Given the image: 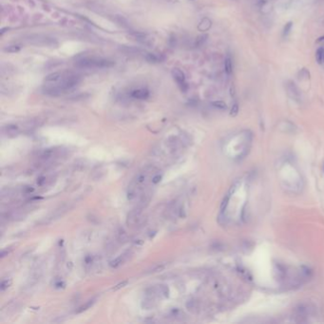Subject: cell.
Listing matches in <instances>:
<instances>
[{"instance_id": "cell-4", "label": "cell", "mask_w": 324, "mask_h": 324, "mask_svg": "<svg viewBox=\"0 0 324 324\" xmlns=\"http://www.w3.org/2000/svg\"><path fill=\"white\" fill-rule=\"evenodd\" d=\"M65 73L64 72H52L49 75H47L44 79V82L47 85H55L58 84L62 81L63 77H64Z\"/></svg>"}, {"instance_id": "cell-17", "label": "cell", "mask_w": 324, "mask_h": 324, "mask_svg": "<svg viewBox=\"0 0 324 324\" xmlns=\"http://www.w3.org/2000/svg\"><path fill=\"white\" fill-rule=\"evenodd\" d=\"M117 239L119 242H126L127 240V235L126 233V231L123 229V228H120L118 231H117Z\"/></svg>"}, {"instance_id": "cell-26", "label": "cell", "mask_w": 324, "mask_h": 324, "mask_svg": "<svg viewBox=\"0 0 324 324\" xmlns=\"http://www.w3.org/2000/svg\"><path fill=\"white\" fill-rule=\"evenodd\" d=\"M268 2V0H259V2H258V4H259V6H264L266 3Z\"/></svg>"}, {"instance_id": "cell-21", "label": "cell", "mask_w": 324, "mask_h": 324, "mask_svg": "<svg viewBox=\"0 0 324 324\" xmlns=\"http://www.w3.org/2000/svg\"><path fill=\"white\" fill-rule=\"evenodd\" d=\"M207 39V35L206 34H202L201 36H199L196 40V46H198V47H200V46H202Z\"/></svg>"}, {"instance_id": "cell-14", "label": "cell", "mask_w": 324, "mask_h": 324, "mask_svg": "<svg viewBox=\"0 0 324 324\" xmlns=\"http://www.w3.org/2000/svg\"><path fill=\"white\" fill-rule=\"evenodd\" d=\"M115 21H116L118 24L123 27V28H128L129 27V24L127 20L124 17V16H121V15H116L115 16Z\"/></svg>"}, {"instance_id": "cell-12", "label": "cell", "mask_w": 324, "mask_h": 324, "mask_svg": "<svg viewBox=\"0 0 324 324\" xmlns=\"http://www.w3.org/2000/svg\"><path fill=\"white\" fill-rule=\"evenodd\" d=\"M94 302H95V298H93V299H90V300H88V302H86L84 305H82V306H80L79 308H78V310H76V314H80V313H83L84 311H86V310H87L88 308H90L92 305H93L94 304Z\"/></svg>"}, {"instance_id": "cell-6", "label": "cell", "mask_w": 324, "mask_h": 324, "mask_svg": "<svg viewBox=\"0 0 324 324\" xmlns=\"http://www.w3.org/2000/svg\"><path fill=\"white\" fill-rule=\"evenodd\" d=\"M211 25H212V22L209 18L207 17H204L201 20V22L199 23L198 25V30L200 32H206L208 31L210 28H211Z\"/></svg>"}, {"instance_id": "cell-15", "label": "cell", "mask_w": 324, "mask_h": 324, "mask_svg": "<svg viewBox=\"0 0 324 324\" xmlns=\"http://www.w3.org/2000/svg\"><path fill=\"white\" fill-rule=\"evenodd\" d=\"M4 131L7 135H16L18 132V127L14 125H9L4 128Z\"/></svg>"}, {"instance_id": "cell-1", "label": "cell", "mask_w": 324, "mask_h": 324, "mask_svg": "<svg viewBox=\"0 0 324 324\" xmlns=\"http://www.w3.org/2000/svg\"><path fill=\"white\" fill-rule=\"evenodd\" d=\"M114 65V61L99 57H82L76 61V66L82 68H106Z\"/></svg>"}, {"instance_id": "cell-9", "label": "cell", "mask_w": 324, "mask_h": 324, "mask_svg": "<svg viewBox=\"0 0 324 324\" xmlns=\"http://www.w3.org/2000/svg\"><path fill=\"white\" fill-rule=\"evenodd\" d=\"M167 267V263L166 262H161V263H157L155 265H153L151 268H149L146 273L147 274H154V273H158L160 271H163L165 268Z\"/></svg>"}, {"instance_id": "cell-11", "label": "cell", "mask_w": 324, "mask_h": 324, "mask_svg": "<svg viewBox=\"0 0 324 324\" xmlns=\"http://www.w3.org/2000/svg\"><path fill=\"white\" fill-rule=\"evenodd\" d=\"M233 71V63L230 56H227L224 60V72L227 75H230Z\"/></svg>"}, {"instance_id": "cell-8", "label": "cell", "mask_w": 324, "mask_h": 324, "mask_svg": "<svg viewBox=\"0 0 324 324\" xmlns=\"http://www.w3.org/2000/svg\"><path fill=\"white\" fill-rule=\"evenodd\" d=\"M156 296L159 297H168V288L166 285H157L154 287Z\"/></svg>"}, {"instance_id": "cell-2", "label": "cell", "mask_w": 324, "mask_h": 324, "mask_svg": "<svg viewBox=\"0 0 324 324\" xmlns=\"http://www.w3.org/2000/svg\"><path fill=\"white\" fill-rule=\"evenodd\" d=\"M171 73H172V76H173L174 80L176 81L177 85L179 86L180 89L182 92H187L188 89V85L187 83L186 75H184V73L179 68H173Z\"/></svg>"}, {"instance_id": "cell-27", "label": "cell", "mask_w": 324, "mask_h": 324, "mask_svg": "<svg viewBox=\"0 0 324 324\" xmlns=\"http://www.w3.org/2000/svg\"><path fill=\"white\" fill-rule=\"evenodd\" d=\"M321 41H324V37H320L317 39V42H321Z\"/></svg>"}, {"instance_id": "cell-18", "label": "cell", "mask_w": 324, "mask_h": 324, "mask_svg": "<svg viewBox=\"0 0 324 324\" xmlns=\"http://www.w3.org/2000/svg\"><path fill=\"white\" fill-rule=\"evenodd\" d=\"M211 105H212L214 107H216V108H218V109H222V110L227 108V105H226L223 101H220V100H219V101H214V102H212Z\"/></svg>"}, {"instance_id": "cell-7", "label": "cell", "mask_w": 324, "mask_h": 324, "mask_svg": "<svg viewBox=\"0 0 324 324\" xmlns=\"http://www.w3.org/2000/svg\"><path fill=\"white\" fill-rule=\"evenodd\" d=\"M128 255H127V254H123V255H121V256H119L118 258H116V259H114L113 261H111L110 262V263H109V265L112 267V268H117V267H119V266H121L123 263H125V262L127 260V257Z\"/></svg>"}, {"instance_id": "cell-3", "label": "cell", "mask_w": 324, "mask_h": 324, "mask_svg": "<svg viewBox=\"0 0 324 324\" xmlns=\"http://www.w3.org/2000/svg\"><path fill=\"white\" fill-rule=\"evenodd\" d=\"M286 90H287V94L290 96V98H292L293 100L297 102L300 101V98H302L300 97V91L294 82L289 81L286 84Z\"/></svg>"}, {"instance_id": "cell-19", "label": "cell", "mask_w": 324, "mask_h": 324, "mask_svg": "<svg viewBox=\"0 0 324 324\" xmlns=\"http://www.w3.org/2000/svg\"><path fill=\"white\" fill-rule=\"evenodd\" d=\"M292 27H293V23L292 22H288L287 24H285V26L283 28V36L284 37L288 36V34L290 33V32L292 30Z\"/></svg>"}, {"instance_id": "cell-10", "label": "cell", "mask_w": 324, "mask_h": 324, "mask_svg": "<svg viewBox=\"0 0 324 324\" xmlns=\"http://www.w3.org/2000/svg\"><path fill=\"white\" fill-rule=\"evenodd\" d=\"M145 58L149 63H160L162 60H164V57H162L161 55H157L156 53H147Z\"/></svg>"}, {"instance_id": "cell-23", "label": "cell", "mask_w": 324, "mask_h": 324, "mask_svg": "<svg viewBox=\"0 0 324 324\" xmlns=\"http://www.w3.org/2000/svg\"><path fill=\"white\" fill-rule=\"evenodd\" d=\"M12 284V281H8V280H5V281H3L2 282H1V285H0V286H1V290L2 291H4L5 289H7L8 287H10V285Z\"/></svg>"}, {"instance_id": "cell-22", "label": "cell", "mask_w": 324, "mask_h": 324, "mask_svg": "<svg viewBox=\"0 0 324 324\" xmlns=\"http://www.w3.org/2000/svg\"><path fill=\"white\" fill-rule=\"evenodd\" d=\"M128 284V282L127 281H123L122 282H120V283H118L116 286H114L113 287V291H116V290H119V289H121V288H123V287H125V286H127Z\"/></svg>"}, {"instance_id": "cell-13", "label": "cell", "mask_w": 324, "mask_h": 324, "mask_svg": "<svg viewBox=\"0 0 324 324\" xmlns=\"http://www.w3.org/2000/svg\"><path fill=\"white\" fill-rule=\"evenodd\" d=\"M316 60L318 64H324V48L321 47L317 49L316 52Z\"/></svg>"}, {"instance_id": "cell-16", "label": "cell", "mask_w": 324, "mask_h": 324, "mask_svg": "<svg viewBox=\"0 0 324 324\" xmlns=\"http://www.w3.org/2000/svg\"><path fill=\"white\" fill-rule=\"evenodd\" d=\"M21 48L17 45H11V46H7V47L4 48V52H9V53H16L18 52H20Z\"/></svg>"}, {"instance_id": "cell-20", "label": "cell", "mask_w": 324, "mask_h": 324, "mask_svg": "<svg viewBox=\"0 0 324 324\" xmlns=\"http://www.w3.org/2000/svg\"><path fill=\"white\" fill-rule=\"evenodd\" d=\"M239 109H240L239 105H238L237 103H235V104L232 106V107H231V110H230V116H233V117L237 116L238 113H239Z\"/></svg>"}, {"instance_id": "cell-24", "label": "cell", "mask_w": 324, "mask_h": 324, "mask_svg": "<svg viewBox=\"0 0 324 324\" xmlns=\"http://www.w3.org/2000/svg\"><path fill=\"white\" fill-rule=\"evenodd\" d=\"M299 75H300V76H302V77H305V78H309V72H307V69L303 68V69H302V72H299Z\"/></svg>"}, {"instance_id": "cell-25", "label": "cell", "mask_w": 324, "mask_h": 324, "mask_svg": "<svg viewBox=\"0 0 324 324\" xmlns=\"http://www.w3.org/2000/svg\"><path fill=\"white\" fill-rule=\"evenodd\" d=\"M161 179H162V176L161 175H156V176H154L153 178H152V182L153 183H158L160 181H161Z\"/></svg>"}, {"instance_id": "cell-5", "label": "cell", "mask_w": 324, "mask_h": 324, "mask_svg": "<svg viewBox=\"0 0 324 324\" xmlns=\"http://www.w3.org/2000/svg\"><path fill=\"white\" fill-rule=\"evenodd\" d=\"M130 96L137 100H146L149 97V91L144 87L136 88L130 92Z\"/></svg>"}]
</instances>
